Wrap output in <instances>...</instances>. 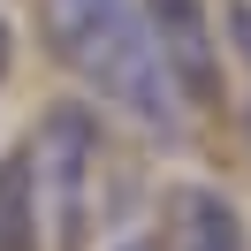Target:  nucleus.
I'll return each mask as SVG.
<instances>
[{
	"label": "nucleus",
	"mask_w": 251,
	"mask_h": 251,
	"mask_svg": "<svg viewBox=\"0 0 251 251\" xmlns=\"http://www.w3.org/2000/svg\"><path fill=\"white\" fill-rule=\"evenodd\" d=\"M46 23H53V53H61L84 84H99L114 107H129L152 129L175 122L168 61H160L152 31H145V16L129 0H46Z\"/></svg>",
	"instance_id": "nucleus-1"
},
{
	"label": "nucleus",
	"mask_w": 251,
	"mask_h": 251,
	"mask_svg": "<svg viewBox=\"0 0 251 251\" xmlns=\"http://www.w3.org/2000/svg\"><path fill=\"white\" fill-rule=\"evenodd\" d=\"M23 160H31V183H46L38 198L53 205L61 244H76V228H84V168H92V114L84 107H53Z\"/></svg>",
	"instance_id": "nucleus-2"
},
{
	"label": "nucleus",
	"mask_w": 251,
	"mask_h": 251,
	"mask_svg": "<svg viewBox=\"0 0 251 251\" xmlns=\"http://www.w3.org/2000/svg\"><path fill=\"white\" fill-rule=\"evenodd\" d=\"M137 16H145V31H152L160 61H168L175 99H190V107H213V99H221V61H213L205 8H198V0H137Z\"/></svg>",
	"instance_id": "nucleus-3"
},
{
	"label": "nucleus",
	"mask_w": 251,
	"mask_h": 251,
	"mask_svg": "<svg viewBox=\"0 0 251 251\" xmlns=\"http://www.w3.org/2000/svg\"><path fill=\"white\" fill-rule=\"evenodd\" d=\"M175 244L183 251H244V221L221 190H183L175 198Z\"/></svg>",
	"instance_id": "nucleus-4"
},
{
	"label": "nucleus",
	"mask_w": 251,
	"mask_h": 251,
	"mask_svg": "<svg viewBox=\"0 0 251 251\" xmlns=\"http://www.w3.org/2000/svg\"><path fill=\"white\" fill-rule=\"evenodd\" d=\"M0 251H38V183L31 160H0Z\"/></svg>",
	"instance_id": "nucleus-5"
},
{
	"label": "nucleus",
	"mask_w": 251,
	"mask_h": 251,
	"mask_svg": "<svg viewBox=\"0 0 251 251\" xmlns=\"http://www.w3.org/2000/svg\"><path fill=\"white\" fill-rule=\"evenodd\" d=\"M236 38H244V53H251V8H236Z\"/></svg>",
	"instance_id": "nucleus-6"
},
{
	"label": "nucleus",
	"mask_w": 251,
	"mask_h": 251,
	"mask_svg": "<svg viewBox=\"0 0 251 251\" xmlns=\"http://www.w3.org/2000/svg\"><path fill=\"white\" fill-rule=\"evenodd\" d=\"M0 76H8V23H0Z\"/></svg>",
	"instance_id": "nucleus-7"
},
{
	"label": "nucleus",
	"mask_w": 251,
	"mask_h": 251,
	"mask_svg": "<svg viewBox=\"0 0 251 251\" xmlns=\"http://www.w3.org/2000/svg\"><path fill=\"white\" fill-rule=\"evenodd\" d=\"M114 251H152V244H114Z\"/></svg>",
	"instance_id": "nucleus-8"
}]
</instances>
